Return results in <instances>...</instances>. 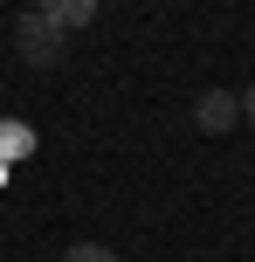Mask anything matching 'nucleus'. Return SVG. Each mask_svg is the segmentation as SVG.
I'll list each match as a JSON object with an SVG mask.
<instances>
[{
	"instance_id": "obj_2",
	"label": "nucleus",
	"mask_w": 255,
	"mask_h": 262,
	"mask_svg": "<svg viewBox=\"0 0 255 262\" xmlns=\"http://www.w3.org/2000/svg\"><path fill=\"white\" fill-rule=\"evenodd\" d=\"M193 118H200V131H228L235 118H242V97L235 90H207L200 104H193Z\"/></svg>"
},
{
	"instance_id": "obj_5",
	"label": "nucleus",
	"mask_w": 255,
	"mask_h": 262,
	"mask_svg": "<svg viewBox=\"0 0 255 262\" xmlns=\"http://www.w3.org/2000/svg\"><path fill=\"white\" fill-rule=\"evenodd\" d=\"M235 97H242V118L255 124V83H248V90H235Z\"/></svg>"
},
{
	"instance_id": "obj_3",
	"label": "nucleus",
	"mask_w": 255,
	"mask_h": 262,
	"mask_svg": "<svg viewBox=\"0 0 255 262\" xmlns=\"http://www.w3.org/2000/svg\"><path fill=\"white\" fill-rule=\"evenodd\" d=\"M35 14H49L62 35H76V28H90V21H97V0H35Z\"/></svg>"
},
{
	"instance_id": "obj_1",
	"label": "nucleus",
	"mask_w": 255,
	"mask_h": 262,
	"mask_svg": "<svg viewBox=\"0 0 255 262\" xmlns=\"http://www.w3.org/2000/svg\"><path fill=\"white\" fill-rule=\"evenodd\" d=\"M14 49H21V62H35V69H55V62H62V49H69V35L49 21V14H35V7H28L21 21H14Z\"/></svg>"
},
{
	"instance_id": "obj_4",
	"label": "nucleus",
	"mask_w": 255,
	"mask_h": 262,
	"mask_svg": "<svg viewBox=\"0 0 255 262\" xmlns=\"http://www.w3.org/2000/svg\"><path fill=\"white\" fill-rule=\"evenodd\" d=\"M55 262H118V249H104V242H76V249H62Z\"/></svg>"
}]
</instances>
